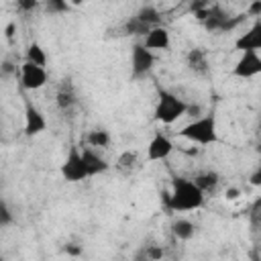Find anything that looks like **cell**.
Here are the masks:
<instances>
[{
  "label": "cell",
  "mask_w": 261,
  "mask_h": 261,
  "mask_svg": "<svg viewBox=\"0 0 261 261\" xmlns=\"http://www.w3.org/2000/svg\"><path fill=\"white\" fill-rule=\"evenodd\" d=\"M204 190L188 177H173L171 194L167 196V208L173 212H190L198 210L204 204Z\"/></svg>",
  "instance_id": "cell-1"
},
{
  "label": "cell",
  "mask_w": 261,
  "mask_h": 261,
  "mask_svg": "<svg viewBox=\"0 0 261 261\" xmlns=\"http://www.w3.org/2000/svg\"><path fill=\"white\" fill-rule=\"evenodd\" d=\"M179 135L196 145H214L218 143V130H216V116L214 114H204L190 124H186Z\"/></svg>",
  "instance_id": "cell-2"
},
{
  "label": "cell",
  "mask_w": 261,
  "mask_h": 261,
  "mask_svg": "<svg viewBox=\"0 0 261 261\" xmlns=\"http://www.w3.org/2000/svg\"><path fill=\"white\" fill-rule=\"evenodd\" d=\"M186 112H188V104L177 94L167 92V90L159 92V98L155 104V120H159L163 124H173Z\"/></svg>",
  "instance_id": "cell-3"
},
{
  "label": "cell",
  "mask_w": 261,
  "mask_h": 261,
  "mask_svg": "<svg viewBox=\"0 0 261 261\" xmlns=\"http://www.w3.org/2000/svg\"><path fill=\"white\" fill-rule=\"evenodd\" d=\"M61 175H63L65 181H71V184L90 177L88 175V167H86V159H84V151L77 145L69 147L65 159L61 163Z\"/></svg>",
  "instance_id": "cell-4"
},
{
  "label": "cell",
  "mask_w": 261,
  "mask_h": 261,
  "mask_svg": "<svg viewBox=\"0 0 261 261\" xmlns=\"http://www.w3.org/2000/svg\"><path fill=\"white\" fill-rule=\"evenodd\" d=\"M155 65V53L145 47V43H135L130 49V71L133 77L147 75Z\"/></svg>",
  "instance_id": "cell-5"
},
{
  "label": "cell",
  "mask_w": 261,
  "mask_h": 261,
  "mask_svg": "<svg viewBox=\"0 0 261 261\" xmlns=\"http://www.w3.org/2000/svg\"><path fill=\"white\" fill-rule=\"evenodd\" d=\"M261 73V53L255 51H245L241 53V57L237 59L234 67H232V75L237 77H255Z\"/></svg>",
  "instance_id": "cell-6"
},
{
  "label": "cell",
  "mask_w": 261,
  "mask_h": 261,
  "mask_svg": "<svg viewBox=\"0 0 261 261\" xmlns=\"http://www.w3.org/2000/svg\"><path fill=\"white\" fill-rule=\"evenodd\" d=\"M47 84V71L41 65H35L31 61H24L20 65V86L24 90H39Z\"/></svg>",
  "instance_id": "cell-7"
},
{
  "label": "cell",
  "mask_w": 261,
  "mask_h": 261,
  "mask_svg": "<svg viewBox=\"0 0 261 261\" xmlns=\"http://www.w3.org/2000/svg\"><path fill=\"white\" fill-rule=\"evenodd\" d=\"M171 151H173V141L167 135H163L161 130H157L147 145V159L149 161H163L171 155Z\"/></svg>",
  "instance_id": "cell-8"
},
{
  "label": "cell",
  "mask_w": 261,
  "mask_h": 261,
  "mask_svg": "<svg viewBox=\"0 0 261 261\" xmlns=\"http://www.w3.org/2000/svg\"><path fill=\"white\" fill-rule=\"evenodd\" d=\"M234 47L245 53V51H255L259 53L261 51V18H257L237 41H234Z\"/></svg>",
  "instance_id": "cell-9"
},
{
  "label": "cell",
  "mask_w": 261,
  "mask_h": 261,
  "mask_svg": "<svg viewBox=\"0 0 261 261\" xmlns=\"http://www.w3.org/2000/svg\"><path fill=\"white\" fill-rule=\"evenodd\" d=\"M45 128H47V120H45L43 112L37 106L27 104V108H24V135L27 137H37Z\"/></svg>",
  "instance_id": "cell-10"
},
{
  "label": "cell",
  "mask_w": 261,
  "mask_h": 261,
  "mask_svg": "<svg viewBox=\"0 0 261 261\" xmlns=\"http://www.w3.org/2000/svg\"><path fill=\"white\" fill-rule=\"evenodd\" d=\"M169 43H171V39H169V31L165 27H155L145 37V47L149 51H163L169 47Z\"/></svg>",
  "instance_id": "cell-11"
},
{
  "label": "cell",
  "mask_w": 261,
  "mask_h": 261,
  "mask_svg": "<svg viewBox=\"0 0 261 261\" xmlns=\"http://www.w3.org/2000/svg\"><path fill=\"white\" fill-rule=\"evenodd\" d=\"M84 151V159H86V167H88V175H100L104 171H108V163L102 155H98V151L94 149H82Z\"/></svg>",
  "instance_id": "cell-12"
},
{
  "label": "cell",
  "mask_w": 261,
  "mask_h": 261,
  "mask_svg": "<svg viewBox=\"0 0 261 261\" xmlns=\"http://www.w3.org/2000/svg\"><path fill=\"white\" fill-rule=\"evenodd\" d=\"M171 232H173V237L179 239V241H190V239L196 234V226H194V222L188 220V218H177V220L171 224Z\"/></svg>",
  "instance_id": "cell-13"
},
{
  "label": "cell",
  "mask_w": 261,
  "mask_h": 261,
  "mask_svg": "<svg viewBox=\"0 0 261 261\" xmlns=\"http://www.w3.org/2000/svg\"><path fill=\"white\" fill-rule=\"evenodd\" d=\"M27 61L45 67V65H47V53H45V49H43L39 43H31V45L27 47Z\"/></svg>",
  "instance_id": "cell-14"
},
{
  "label": "cell",
  "mask_w": 261,
  "mask_h": 261,
  "mask_svg": "<svg viewBox=\"0 0 261 261\" xmlns=\"http://www.w3.org/2000/svg\"><path fill=\"white\" fill-rule=\"evenodd\" d=\"M137 18H139L143 24H147L149 29L161 27V24H159L161 16H159V12H157L153 6H145V8H141V10H139V14H137Z\"/></svg>",
  "instance_id": "cell-15"
},
{
  "label": "cell",
  "mask_w": 261,
  "mask_h": 261,
  "mask_svg": "<svg viewBox=\"0 0 261 261\" xmlns=\"http://www.w3.org/2000/svg\"><path fill=\"white\" fill-rule=\"evenodd\" d=\"M88 145L90 147H108L110 145V133L104 128H94L88 133Z\"/></svg>",
  "instance_id": "cell-16"
},
{
  "label": "cell",
  "mask_w": 261,
  "mask_h": 261,
  "mask_svg": "<svg viewBox=\"0 0 261 261\" xmlns=\"http://www.w3.org/2000/svg\"><path fill=\"white\" fill-rule=\"evenodd\" d=\"M188 65H190V69H194L198 73L206 71V53L202 49H192L188 53Z\"/></svg>",
  "instance_id": "cell-17"
},
{
  "label": "cell",
  "mask_w": 261,
  "mask_h": 261,
  "mask_svg": "<svg viewBox=\"0 0 261 261\" xmlns=\"http://www.w3.org/2000/svg\"><path fill=\"white\" fill-rule=\"evenodd\" d=\"M194 181L206 192V190H210V188H214L216 184H218V173L216 171H208V173H200L198 177H194Z\"/></svg>",
  "instance_id": "cell-18"
},
{
  "label": "cell",
  "mask_w": 261,
  "mask_h": 261,
  "mask_svg": "<svg viewBox=\"0 0 261 261\" xmlns=\"http://www.w3.org/2000/svg\"><path fill=\"white\" fill-rule=\"evenodd\" d=\"M137 163V153L135 151H126L118 157V167H133Z\"/></svg>",
  "instance_id": "cell-19"
},
{
  "label": "cell",
  "mask_w": 261,
  "mask_h": 261,
  "mask_svg": "<svg viewBox=\"0 0 261 261\" xmlns=\"http://www.w3.org/2000/svg\"><path fill=\"white\" fill-rule=\"evenodd\" d=\"M73 102H75V98H73L69 92H59V94H57V104H59V108H69Z\"/></svg>",
  "instance_id": "cell-20"
},
{
  "label": "cell",
  "mask_w": 261,
  "mask_h": 261,
  "mask_svg": "<svg viewBox=\"0 0 261 261\" xmlns=\"http://www.w3.org/2000/svg\"><path fill=\"white\" fill-rule=\"evenodd\" d=\"M10 222H12V214H10L8 206H6V202H2L0 204V224L2 226H8Z\"/></svg>",
  "instance_id": "cell-21"
},
{
  "label": "cell",
  "mask_w": 261,
  "mask_h": 261,
  "mask_svg": "<svg viewBox=\"0 0 261 261\" xmlns=\"http://www.w3.org/2000/svg\"><path fill=\"white\" fill-rule=\"evenodd\" d=\"M147 257H149L151 261H159V259L163 257V249H159V247H149V249H147Z\"/></svg>",
  "instance_id": "cell-22"
},
{
  "label": "cell",
  "mask_w": 261,
  "mask_h": 261,
  "mask_svg": "<svg viewBox=\"0 0 261 261\" xmlns=\"http://www.w3.org/2000/svg\"><path fill=\"white\" fill-rule=\"evenodd\" d=\"M251 184H253V186H261V161H259L257 169L251 173Z\"/></svg>",
  "instance_id": "cell-23"
},
{
  "label": "cell",
  "mask_w": 261,
  "mask_h": 261,
  "mask_svg": "<svg viewBox=\"0 0 261 261\" xmlns=\"http://www.w3.org/2000/svg\"><path fill=\"white\" fill-rule=\"evenodd\" d=\"M247 10L251 16H261V2H251Z\"/></svg>",
  "instance_id": "cell-24"
},
{
  "label": "cell",
  "mask_w": 261,
  "mask_h": 261,
  "mask_svg": "<svg viewBox=\"0 0 261 261\" xmlns=\"http://www.w3.org/2000/svg\"><path fill=\"white\" fill-rule=\"evenodd\" d=\"M47 8H49V10H67V4H65V2H55V0H51V2L47 4Z\"/></svg>",
  "instance_id": "cell-25"
},
{
  "label": "cell",
  "mask_w": 261,
  "mask_h": 261,
  "mask_svg": "<svg viewBox=\"0 0 261 261\" xmlns=\"http://www.w3.org/2000/svg\"><path fill=\"white\" fill-rule=\"evenodd\" d=\"M35 6H37L35 0H33V2H31V0H29V2H27V0H20V2H18V8H24V10H31V8H35Z\"/></svg>",
  "instance_id": "cell-26"
},
{
  "label": "cell",
  "mask_w": 261,
  "mask_h": 261,
  "mask_svg": "<svg viewBox=\"0 0 261 261\" xmlns=\"http://www.w3.org/2000/svg\"><path fill=\"white\" fill-rule=\"evenodd\" d=\"M239 194H241V192H239L237 188H228V190H226V198H228V200H234V198H239Z\"/></svg>",
  "instance_id": "cell-27"
},
{
  "label": "cell",
  "mask_w": 261,
  "mask_h": 261,
  "mask_svg": "<svg viewBox=\"0 0 261 261\" xmlns=\"http://www.w3.org/2000/svg\"><path fill=\"white\" fill-rule=\"evenodd\" d=\"M251 261H261V257H259V255H257V253H255V255H253V257H251Z\"/></svg>",
  "instance_id": "cell-28"
},
{
  "label": "cell",
  "mask_w": 261,
  "mask_h": 261,
  "mask_svg": "<svg viewBox=\"0 0 261 261\" xmlns=\"http://www.w3.org/2000/svg\"><path fill=\"white\" fill-rule=\"evenodd\" d=\"M259 124H261V118H259Z\"/></svg>",
  "instance_id": "cell-29"
}]
</instances>
